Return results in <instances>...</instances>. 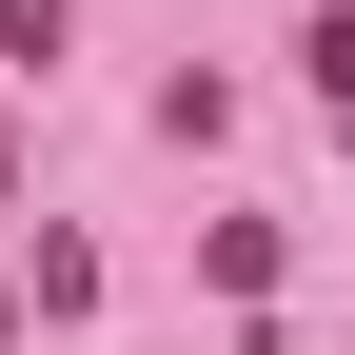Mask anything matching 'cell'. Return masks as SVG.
I'll list each match as a JSON object with an SVG mask.
<instances>
[{"mask_svg":"<svg viewBox=\"0 0 355 355\" xmlns=\"http://www.w3.org/2000/svg\"><path fill=\"white\" fill-rule=\"evenodd\" d=\"M79 40V0H0V60H60Z\"/></svg>","mask_w":355,"mask_h":355,"instance_id":"cell-1","label":"cell"},{"mask_svg":"<svg viewBox=\"0 0 355 355\" xmlns=\"http://www.w3.org/2000/svg\"><path fill=\"white\" fill-rule=\"evenodd\" d=\"M296 60H316V99L355 119V0H336V20H316V40H296Z\"/></svg>","mask_w":355,"mask_h":355,"instance_id":"cell-2","label":"cell"}]
</instances>
